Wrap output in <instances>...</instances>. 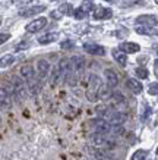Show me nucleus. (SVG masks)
Wrapping results in <instances>:
<instances>
[{"label":"nucleus","instance_id":"obj_1","mask_svg":"<svg viewBox=\"0 0 158 160\" xmlns=\"http://www.w3.org/2000/svg\"><path fill=\"white\" fill-rule=\"evenodd\" d=\"M101 78L95 73H92L89 77V82H88V90H86V100L89 103H95L98 100V90L101 87Z\"/></svg>","mask_w":158,"mask_h":160},{"label":"nucleus","instance_id":"obj_2","mask_svg":"<svg viewBox=\"0 0 158 160\" xmlns=\"http://www.w3.org/2000/svg\"><path fill=\"white\" fill-rule=\"evenodd\" d=\"M92 144L103 150H113L116 147V141L108 137V134H94L92 135Z\"/></svg>","mask_w":158,"mask_h":160},{"label":"nucleus","instance_id":"obj_3","mask_svg":"<svg viewBox=\"0 0 158 160\" xmlns=\"http://www.w3.org/2000/svg\"><path fill=\"white\" fill-rule=\"evenodd\" d=\"M67 65H69V59L66 58H63L59 60V63L56 65V68L53 69V72H51V84L53 85H56V84L62 79L65 75H66L67 72Z\"/></svg>","mask_w":158,"mask_h":160},{"label":"nucleus","instance_id":"obj_4","mask_svg":"<svg viewBox=\"0 0 158 160\" xmlns=\"http://www.w3.org/2000/svg\"><path fill=\"white\" fill-rule=\"evenodd\" d=\"M12 84H13V88H15V97L18 100H25L26 96H28V90H26V82L24 81L22 77H13L12 79Z\"/></svg>","mask_w":158,"mask_h":160},{"label":"nucleus","instance_id":"obj_5","mask_svg":"<svg viewBox=\"0 0 158 160\" xmlns=\"http://www.w3.org/2000/svg\"><path fill=\"white\" fill-rule=\"evenodd\" d=\"M45 25H47V18L41 16V18H37V19L31 21V22L25 27V29H26V32H29V34H34V32L41 31Z\"/></svg>","mask_w":158,"mask_h":160},{"label":"nucleus","instance_id":"obj_6","mask_svg":"<svg viewBox=\"0 0 158 160\" xmlns=\"http://www.w3.org/2000/svg\"><path fill=\"white\" fill-rule=\"evenodd\" d=\"M94 19L97 21H104V19H110L113 16V10L108 9V8H103V6H98V8H94Z\"/></svg>","mask_w":158,"mask_h":160},{"label":"nucleus","instance_id":"obj_7","mask_svg":"<svg viewBox=\"0 0 158 160\" xmlns=\"http://www.w3.org/2000/svg\"><path fill=\"white\" fill-rule=\"evenodd\" d=\"M48 72H50V63L45 59H40L37 62V73H38V79L44 81L47 78Z\"/></svg>","mask_w":158,"mask_h":160},{"label":"nucleus","instance_id":"obj_8","mask_svg":"<svg viewBox=\"0 0 158 160\" xmlns=\"http://www.w3.org/2000/svg\"><path fill=\"white\" fill-rule=\"evenodd\" d=\"M136 24L138 25H145V27H157L158 25V18L155 15H141L136 18Z\"/></svg>","mask_w":158,"mask_h":160},{"label":"nucleus","instance_id":"obj_9","mask_svg":"<svg viewBox=\"0 0 158 160\" xmlns=\"http://www.w3.org/2000/svg\"><path fill=\"white\" fill-rule=\"evenodd\" d=\"M21 72V77L24 78V81L26 84L31 82V81H34L35 78H37V75H35V71H34V68L31 66V65H22L19 69Z\"/></svg>","mask_w":158,"mask_h":160},{"label":"nucleus","instance_id":"obj_10","mask_svg":"<svg viewBox=\"0 0 158 160\" xmlns=\"http://www.w3.org/2000/svg\"><path fill=\"white\" fill-rule=\"evenodd\" d=\"M45 10V6L44 5H37V6H31V8H26V9L21 10L19 15L24 16V18H31V16H35L38 13H43Z\"/></svg>","mask_w":158,"mask_h":160},{"label":"nucleus","instance_id":"obj_11","mask_svg":"<svg viewBox=\"0 0 158 160\" xmlns=\"http://www.w3.org/2000/svg\"><path fill=\"white\" fill-rule=\"evenodd\" d=\"M104 77H105V81H107V85H110L111 88H116L119 85V77L116 71H113L111 68H107L104 71Z\"/></svg>","mask_w":158,"mask_h":160},{"label":"nucleus","instance_id":"obj_12","mask_svg":"<svg viewBox=\"0 0 158 160\" xmlns=\"http://www.w3.org/2000/svg\"><path fill=\"white\" fill-rule=\"evenodd\" d=\"M84 50H85L86 53L94 54V56H104V53H105L103 46H98V44H94V43L84 44Z\"/></svg>","mask_w":158,"mask_h":160},{"label":"nucleus","instance_id":"obj_13","mask_svg":"<svg viewBox=\"0 0 158 160\" xmlns=\"http://www.w3.org/2000/svg\"><path fill=\"white\" fill-rule=\"evenodd\" d=\"M119 49L122 52H125L126 54H132V53H138L141 50V46L136 43H132V41H123V43L119 44Z\"/></svg>","mask_w":158,"mask_h":160},{"label":"nucleus","instance_id":"obj_14","mask_svg":"<svg viewBox=\"0 0 158 160\" xmlns=\"http://www.w3.org/2000/svg\"><path fill=\"white\" fill-rule=\"evenodd\" d=\"M111 125L105 119H100V121L95 122V126H94V131L95 134H110Z\"/></svg>","mask_w":158,"mask_h":160},{"label":"nucleus","instance_id":"obj_15","mask_svg":"<svg viewBox=\"0 0 158 160\" xmlns=\"http://www.w3.org/2000/svg\"><path fill=\"white\" fill-rule=\"evenodd\" d=\"M126 85H127V88H129L133 94H141L142 90H144L142 84L139 82L136 78H129V79H127V82H126Z\"/></svg>","mask_w":158,"mask_h":160},{"label":"nucleus","instance_id":"obj_16","mask_svg":"<svg viewBox=\"0 0 158 160\" xmlns=\"http://www.w3.org/2000/svg\"><path fill=\"white\" fill-rule=\"evenodd\" d=\"M111 54H113L114 60L119 63V65H122V66H126V63H127V56H126L125 52H122L120 49H114L113 52H111Z\"/></svg>","mask_w":158,"mask_h":160},{"label":"nucleus","instance_id":"obj_17","mask_svg":"<svg viewBox=\"0 0 158 160\" xmlns=\"http://www.w3.org/2000/svg\"><path fill=\"white\" fill-rule=\"evenodd\" d=\"M111 90H113V88H111L110 85L101 84L100 90H98V98H101V100H108V98H111V94H113Z\"/></svg>","mask_w":158,"mask_h":160},{"label":"nucleus","instance_id":"obj_18","mask_svg":"<svg viewBox=\"0 0 158 160\" xmlns=\"http://www.w3.org/2000/svg\"><path fill=\"white\" fill-rule=\"evenodd\" d=\"M0 106L3 109H9L10 107V96L5 90V87H0Z\"/></svg>","mask_w":158,"mask_h":160},{"label":"nucleus","instance_id":"obj_19","mask_svg":"<svg viewBox=\"0 0 158 160\" xmlns=\"http://www.w3.org/2000/svg\"><path fill=\"white\" fill-rule=\"evenodd\" d=\"M57 37H59L57 32H47V34L38 37V43L43 44V46H45V44H50V43H53V41H56Z\"/></svg>","mask_w":158,"mask_h":160},{"label":"nucleus","instance_id":"obj_20","mask_svg":"<svg viewBox=\"0 0 158 160\" xmlns=\"http://www.w3.org/2000/svg\"><path fill=\"white\" fill-rule=\"evenodd\" d=\"M15 62V56L13 54H5L0 58V68H7L12 63Z\"/></svg>","mask_w":158,"mask_h":160},{"label":"nucleus","instance_id":"obj_21","mask_svg":"<svg viewBox=\"0 0 158 160\" xmlns=\"http://www.w3.org/2000/svg\"><path fill=\"white\" fill-rule=\"evenodd\" d=\"M95 157L98 160H114V156L108 153V150H103V148L95 151Z\"/></svg>","mask_w":158,"mask_h":160},{"label":"nucleus","instance_id":"obj_22","mask_svg":"<svg viewBox=\"0 0 158 160\" xmlns=\"http://www.w3.org/2000/svg\"><path fill=\"white\" fill-rule=\"evenodd\" d=\"M152 28H154V27L139 25V27H136V32H138V34H142V35H151V34H154V32H155Z\"/></svg>","mask_w":158,"mask_h":160},{"label":"nucleus","instance_id":"obj_23","mask_svg":"<svg viewBox=\"0 0 158 160\" xmlns=\"http://www.w3.org/2000/svg\"><path fill=\"white\" fill-rule=\"evenodd\" d=\"M135 73H136V77H138L139 79H146V78L149 77L148 69L144 68V66H139V68H136V69H135Z\"/></svg>","mask_w":158,"mask_h":160},{"label":"nucleus","instance_id":"obj_24","mask_svg":"<svg viewBox=\"0 0 158 160\" xmlns=\"http://www.w3.org/2000/svg\"><path fill=\"white\" fill-rule=\"evenodd\" d=\"M79 8H81L86 15H88L89 12L94 10V3H92V0H84V2H82V5L79 6Z\"/></svg>","mask_w":158,"mask_h":160},{"label":"nucleus","instance_id":"obj_25","mask_svg":"<svg viewBox=\"0 0 158 160\" xmlns=\"http://www.w3.org/2000/svg\"><path fill=\"white\" fill-rule=\"evenodd\" d=\"M59 12L62 15H73V8H72V5H69V3H63V5H60V8H59Z\"/></svg>","mask_w":158,"mask_h":160},{"label":"nucleus","instance_id":"obj_26","mask_svg":"<svg viewBox=\"0 0 158 160\" xmlns=\"http://www.w3.org/2000/svg\"><path fill=\"white\" fill-rule=\"evenodd\" d=\"M148 157V151L146 150H136L132 154V160H145Z\"/></svg>","mask_w":158,"mask_h":160},{"label":"nucleus","instance_id":"obj_27","mask_svg":"<svg viewBox=\"0 0 158 160\" xmlns=\"http://www.w3.org/2000/svg\"><path fill=\"white\" fill-rule=\"evenodd\" d=\"M31 46V43H29L28 40H24V41H21V43H18L16 46H15V50L16 52H21V50H26Z\"/></svg>","mask_w":158,"mask_h":160},{"label":"nucleus","instance_id":"obj_28","mask_svg":"<svg viewBox=\"0 0 158 160\" xmlns=\"http://www.w3.org/2000/svg\"><path fill=\"white\" fill-rule=\"evenodd\" d=\"M148 92L151 96H158V82H151L148 87Z\"/></svg>","mask_w":158,"mask_h":160},{"label":"nucleus","instance_id":"obj_29","mask_svg":"<svg viewBox=\"0 0 158 160\" xmlns=\"http://www.w3.org/2000/svg\"><path fill=\"white\" fill-rule=\"evenodd\" d=\"M73 16H75V19H84L86 16V13L81 9V8H78L76 10H73Z\"/></svg>","mask_w":158,"mask_h":160},{"label":"nucleus","instance_id":"obj_30","mask_svg":"<svg viewBox=\"0 0 158 160\" xmlns=\"http://www.w3.org/2000/svg\"><path fill=\"white\" fill-rule=\"evenodd\" d=\"M73 46H75V43H73V41H70V40L62 41V44H60V47H62L63 50H70V49H73Z\"/></svg>","mask_w":158,"mask_h":160},{"label":"nucleus","instance_id":"obj_31","mask_svg":"<svg viewBox=\"0 0 158 160\" xmlns=\"http://www.w3.org/2000/svg\"><path fill=\"white\" fill-rule=\"evenodd\" d=\"M9 38H10V34H7V32H3V34H0V46H2V44H5Z\"/></svg>","mask_w":158,"mask_h":160},{"label":"nucleus","instance_id":"obj_32","mask_svg":"<svg viewBox=\"0 0 158 160\" xmlns=\"http://www.w3.org/2000/svg\"><path fill=\"white\" fill-rule=\"evenodd\" d=\"M142 0H123V5L125 6H133V5H138L141 3Z\"/></svg>","mask_w":158,"mask_h":160},{"label":"nucleus","instance_id":"obj_33","mask_svg":"<svg viewBox=\"0 0 158 160\" xmlns=\"http://www.w3.org/2000/svg\"><path fill=\"white\" fill-rule=\"evenodd\" d=\"M60 16H62V13H60L59 10H56V12L53 10L51 12V18H54V19H60Z\"/></svg>","mask_w":158,"mask_h":160},{"label":"nucleus","instance_id":"obj_34","mask_svg":"<svg viewBox=\"0 0 158 160\" xmlns=\"http://www.w3.org/2000/svg\"><path fill=\"white\" fill-rule=\"evenodd\" d=\"M154 68H155V75L158 77V60H155V63H154Z\"/></svg>","mask_w":158,"mask_h":160},{"label":"nucleus","instance_id":"obj_35","mask_svg":"<svg viewBox=\"0 0 158 160\" xmlns=\"http://www.w3.org/2000/svg\"><path fill=\"white\" fill-rule=\"evenodd\" d=\"M107 2H116V0H107Z\"/></svg>","mask_w":158,"mask_h":160},{"label":"nucleus","instance_id":"obj_36","mask_svg":"<svg viewBox=\"0 0 158 160\" xmlns=\"http://www.w3.org/2000/svg\"><path fill=\"white\" fill-rule=\"evenodd\" d=\"M50 2H57V0H50Z\"/></svg>","mask_w":158,"mask_h":160},{"label":"nucleus","instance_id":"obj_37","mask_svg":"<svg viewBox=\"0 0 158 160\" xmlns=\"http://www.w3.org/2000/svg\"><path fill=\"white\" fill-rule=\"evenodd\" d=\"M155 3H157V5H158V0H155Z\"/></svg>","mask_w":158,"mask_h":160},{"label":"nucleus","instance_id":"obj_38","mask_svg":"<svg viewBox=\"0 0 158 160\" xmlns=\"http://www.w3.org/2000/svg\"><path fill=\"white\" fill-rule=\"evenodd\" d=\"M157 154H158V148H157Z\"/></svg>","mask_w":158,"mask_h":160},{"label":"nucleus","instance_id":"obj_39","mask_svg":"<svg viewBox=\"0 0 158 160\" xmlns=\"http://www.w3.org/2000/svg\"><path fill=\"white\" fill-rule=\"evenodd\" d=\"M0 25H2V21H0Z\"/></svg>","mask_w":158,"mask_h":160},{"label":"nucleus","instance_id":"obj_40","mask_svg":"<svg viewBox=\"0 0 158 160\" xmlns=\"http://www.w3.org/2000/svg\"><path fill=\"white\" fill-rule=\"evenodd\" d=\"M149 160H154V159H149Z\"/></svg>","mask_w":158,"mask_h":160},{"label":"nucleus","instance_id":"obj_41","mask_svg":"<svg viewBox=\"0 0 158 160\" xmlns=\"http://www.w3.org/2000/svg\"><path fill=\"white\" fill-rule=\"evenodd\" d=\"M0 121H2V118H0Z\"/></svg>","mask_w":158,"mask_h":160}]
</instances>
